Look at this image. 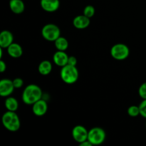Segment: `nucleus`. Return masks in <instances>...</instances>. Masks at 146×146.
Segmentation results:
<instances>
[{
    "label": "nucleus",
    "instance_id": "nucleus-1",
    "mask_svg": "<svg viewBox=\"0 0 146 146\" xmlns=\"http://www.w3.org/2000/svg\"><path fill=\"white\" fill-rule=\"evenodd\" d=\"M42 90L36 84L27 86L22 93V101L27 105H33L42 97Z\"/></svg>",
    "mask_w": 146,
    "mask_h": 146
},
{
    "label": "nucleus",
    "instance_id": "nucleus-2",
    "mask_svg": "<svg viewBox=\"0 0 146 146\" xmlns=\"http://www.w3.org/2000/svg\"><path fill=\"white\" fill-rule=\"evenodd\" d=\"M2 124L4 128L11 132H16L18 131L21 125L19 115L15 111H7L2 115Z\"/></svg>",
    "mask_w": 146,
    "mask_h": 146
},
{
    "label": "nucleus",
    "instance_id": "nucleus-3",
    "mask_svg": "<svg viewBox=\"0 0 146 146\" xmlns=\"http://www.w3.org/2000/svg\"><path fill=\"white\" fill-rule=\"evenodd\" d=\"M60 76L64 83L67 84H73L77 81L79 74L75 66L67 64L61 68Z\"/></svg>",
    "mask_w": 146,
    "mask_h": 146
},
{
    "label": "nucleus",
    "instance_id": "nucleus-4",
    "mask_svg": "<svg viewBox=\"0 0 146 146\" xmlns=\"http://www.w3.org/2000/svg\"><path fill=\"white\" fill-rule=\"evenodd\" d=\"M41 35L44 39L48 41H55L61 36V31L58 26L54 24H48L44 26L41 30Z\"/></svg>",
    "mask_w": 146,
    "mask_h": 146
},
{
    "label": "nucleus",
    "instance_id": "nucleus-5",
    "mask_svg": "<svg viewBox=\"0 0 146 146\" xmlns=\"http://www.w3.org/2000/svg\"><path fill=\"white\" fill-rule=\"evenodd\" d=\"M106 132L103 128L95 127L88 131V140L93 145H101L106 140Z\"/></svg>",
    "mask_w": 146,
    "mask_h": 146
},
{
    "label": "nucleus",
    "instance_id": "nucleus-6",
    "mask_svg": "<svg viewBox=\"0 0 146 146\" xmlns=\"http://www.w3.org/2000/svg\"><path fill=\"white\" fill-rule=\"evenodd\" d=\"M129 48L124 44H115L111 49V56L118 61L125 59L129 56Z\"/></svg>",
    "mask_w": 146,
    "mask_h": 146
},
{
    "label": "nucleus",
    "instance_id": "nucleus-7",
    "mask_svg": "<svg viewBox=\"0 0 146 146\" xmlns=\"http://www.w3.org/2000/svg\"><path fill=\"white\" fill-rule=\"evenodd\" d=\"M88 131L83 125H76L72 130V137L78 143L88 140Z\"/></svg>",
    "mask_w": 146,
    "mask_h": 146
},
{
    "label": "nucleus",
    "instance_id": "nucleus-8",
    "mask_svg": "<svg viewBox=\"0 0 146 146\" xmlns=\"http://www.w3.org/2000/svg\"><path fill=\"white\" fill-rule=\"evenodd\" d=\"M13 81L5 78L0 81V96L2 97H8L14 90Z\"/></svg>",
    "mask_w": 146,
    "mask_h": 146
},
{
    "label": "nucleus",
    "instance_id": "nucleus-9",
    "mask_svg": "<svg viewBox=\"0 0 146 146\" xmlns=\"http://www.w3.org/2000/svg\"><path fill=\"white\" fill-rule=\"evenodd\" d=\"M48 110V105L44 100L40 99L32 105V112L36 116H42L45 115Z\"/></svg>",
    "mask_w": 146,
    "mask_h": 146
},
{
    "label": "nucleus",
    "instance_id": "nucleus-10",
    "mask_svg": "<svg viewBox=\"0 0 146 146\" xmlns=\"http://www.w3.org/2000/svg\"><path fill=\"white\" fill-rule=\"evenodd\" d=\"M41 7L47 12H54L58 10L60 6L59 0H41Z\"/></svg>",
    "mask_w": 146,
    "mask_h": 146
},
{
    "label": "nucleus",
    "instance_id": "nucleus-11",
    "mask_svg": "<svg viewBox=\"0 0 146 146\" xmlns=\"http://www.w3.org/2000/svg\"><path fill=\"white\" fill-rule=\"evenodd\" d=\"M68 56L64 51H57L53 56V61L56 65L63 67L68 64Z\"/></svg>",
    "mask_w": 146,
    "mask_h": 146
},
{
    "label": "nucleus",
    "instance_id": "nucleus-12",
    "mask_svg": "<svg viewBox=\"0 0 146 146\" xmlns=\"http://www.w3.org/2000/svg\"><path fill=\"white\" fill-rule=\"evenodd\" d=\"M14 36L11 31L4 30L0 33V46L1 48H7L13 43Z\"/></svg>",
    "mask_w": 146,
    "mask_h": 146
},
{
    "label": "nucleus",
    "instance_id": "nucleus-13",
    "mask_svg": "<svg viewBox=\"0 0 146 146\" xmlns=\"http://www.w3.org/2000/svg\"><path fill=\"white\" fill-rule=\"evenodd\" d=\"M73 24L74 27L78 29H84L87 28L90 24V18L83 15L76 16L73 20Z\"/></svg>",
    "mask_w": 146,
    "mask_h": 146
},
{
    "label": "nucleus",
    "instance_id": "nucleus-14",
    "mask_svg": "<svg viewBox=\"0 0 146 146\" xmlns=\"http://www.w3.org/2000/svg\"><path fill=\"white\" fill-rule=\"evenodd\" d=\"M7 53L13 58H19L23 54V49L17 43H12L7 47Z\"/></svg>",
    "mask_w": 146,
    "mask_h": 146
},
{
    "label": "nucleus",
    "instance_id": "nucleus-15",
    "mask_svg": "<svg viewBox=\"0 0 146 146\" xmlns=\"http://www.w3.org/2000/svg\"><path fill=\"white\" fill-rule=\"evenodd\" d=\"M9 8L14 14H21L25 9V5L22 0H10Z\"/></svg>",
    "mask_w": 146,
    "mask_h": 146
},
{
    "label": "nucleus",
    "instance_id": "nucleus-16",
    "mask_svg": "<svg viewBox=\"0 0 146 146\" xmlns=\"http://www.w3.org/2000/svg\"><path fill=\"white\" fill-rule=\"evenodd\" d=\"M38 72L41 74V75H48L52 71V64L48 60H45V61H41L39 64L38 67Z\"/></svg>",
    "mask_w": 146,
    "mask_h": 146
},
{
    "label": "nucleus",
    "instance_id": "nucleus-17",
    "mask_svg": "<svg viewBox=\"0 0 146 146\" xmlns=\"http://www.w3.org/2000/svg\"><path fill=\"white\" fill-rule=\"evenodd\" d=\"M54 45L58 51H65L68 47V41L65 37L59 36L54 41Z\"/></svg>",
    "mask_w": 146,
    "mask_h": 146
},
{
    "label": "nucleus",
    "instance_id": "nucleus-18",
    "mask_svg": "<svg viewBox=\"0 0 146 146\" xmlns=\"http://www.w3.org/2000/svg\"><path fill=\"white\" fill-rule=\"evenodd\" d=\"M4 104L7 109L9 111H16L19 108L18 101L13 97H8L6 99Z\"/></svg>",
    "mask_w": 146,
    "mask_h": 146
},
{
    "label": "nucleus",
    "instance_id": "nucleus-19",
    "mask_svg": "<svg viewBox=\"0 0 146 146\" xmlns=\"http://www.w3.org/2000/svg\"><path fill=\"white\" fill-rule=\"evenodd\" d=\"M128 113L131 117H136L140 115V108L139 106H131L128 108Z\"/></svg>",
    "mask_w": 146,
    "mask_h": 146
},
{
    "label": "nucleus",
    "instance_id": "nucleus-20",
    "mask_svg": "<svg viewBox=\"0 0 146 146\" xmlns=\"http://www.w3.org/2000/svg\"><path fill=\"white\" fill-rule=\"evenodd\" d=\"M86 17H88V18H91L95 14V8L91 5H88L84 8V14Z\"/></svg>",
    "mask_w": 146,
    "mask_h": 146
},
{
    "label": "nucleus",
    "instance_id": "nucleus-21",
    "mask_svg": "<svg viewBox=\"0 0 146 146\" xmlns=\"http://www.w3.org/2000/svg\"><path fill=\"white\" fill-rule=\"evenodd\" d=\"M138 94L143 99H146V82H144L141 85L138 89Z\"/></svg>",
    "mask_w": 146,
    "mask_h": 146
},
{
    "label": "nucleus",
    "instance_id": "nucleus-22",
    "mask_svg": "<svg viewBox=\"0 0 146 146\" xmlns=\"http://www.w3.org/2000/svg\"><path fill=\"white\" fill-rule=\"evenodd\" d=\"M139 108L140 115L146 118V99H143V101L140 104Z\"/></svg>",
    "mask_w": 146,
    "mask_h": 146
},
{
    "label": "nucleus",
    "instance_id": "nucleus-23",
    "mask_svg": "<svg viewBox=\"0 0 146 146\" xmlns=\"http://www.w3.org/2000/svg\"><path fill=\"white\" fill-rule=\"evenodd\" d=\"M13 84L15 88H19L24 84V81L21 78H16L13 80Z\"/></svg>",
    "mask_w": 146,
    "mask_h": 146
},
{
    "label": "nucleus",
    "instance_id": "nucleus-24",
    "mask_svg": "<svg viewBox=\"0 0 146 146\" xmlns=\"http://www.w3.org/2000/svg\"><path fill=\"white\" fill-rule=\"evenodd\" d=\"M68 64L71 66H76L77 64V59L74 56H69L68 60Z\"/></svg>",
    "mask_w": 146,
    "mask_h": 146
},
{
    "label": "nucleus",
    "instance_id": "nucleus-25",
    "mask_svg": "<svg viewBox=\"0 0 146 146\" xmlns=\"http://www.w3.org/2000/svg\"><path fill=\"white\" fill-rule=\"evenodd\" d=\"M7 69V64L4 63V61L3 60H1L0 61V71L1 73L4 72Z\"/></svg>",
    "mask_w": 146,
    "mask_h": 146
},
{
    "label": "nucleus",
    "instance_id": "nucleus-26",
    "mask_svg": "<svg viewBox=\"0 0 146 146\" xmlns=\"http://www.w3.org/2000/svg\"><path fill=\"white\" fill-rule=\"evenodd\" d=\"M79 145L81 146H92L93 145L92 144H91V143L88 140H86V141H84V142H82L81 143H80Z\"/></svg>",
    "mask_w": 146,
    "mask_h": 146
}]
</instances>
